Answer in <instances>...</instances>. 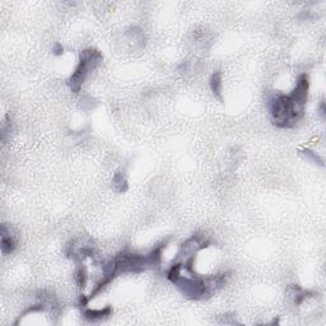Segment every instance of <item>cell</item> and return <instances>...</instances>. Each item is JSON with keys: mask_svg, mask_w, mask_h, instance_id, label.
<instances>
[{"mask_svg": "<svg viewBox=\"0 0 326 326\" xmlns=\"http://www.w3.org/2000/svg\"><path fill=\"white\" fill-rule=\"evenodd\" d=\"M320 111H321V115L325 116V102L321 101V105H320Z\"/></svg>", "mask_w": 326, "mask_h": 326, "instance_id": "5bb4252c", "label": "cell"}, {"mask_svg": "<svg viewBox=\"0 0 326 326\" xmlns=\"http://www.w3.org/2000/svg\"><path fill=\"white\" fill-rule=\"evenodd\" d=\"M273 124L280 129H291L302 119L303 106L295 103L289 96L274 95L269 98Z\"/></svg>", "mask_w": 326, "mask_h": 326, "instance_id": "6da1fadb", "label": "cell"}, {"mask_svg": "<svg viewBox=\"0 0 326 326\" xmlns=\"http://www.w3.org/2000/svg\"><path fill=\"white\" fill-rule=\"evenodd\" d=\"M17 247V242L14 240V237L8 232L7 226L1 224V252L4 255L12 254Z\"/></svg>", "mask_w": 326, "mask_h": 326, "instance_id": "5b68a950", "label": "cell"}, {"mask_svg": "<svg viewBox=\"0 0 326 326\" xmlns=\"http://www.w3.org/2000/svg\"><path fill=\"white\" fill-rule=\"evenodd\" d=\"M112 315V307L111 306H106L105 309L99 310H84L83 311V316L85 320L88 321H97V320H102L105 317H109Z\"/></svg>", "mask_w": 326, "mask_h": 326, "instance_id": "52a82bcc", "label": "cell"}, {"mask_svg": "<svg viewBox=\"0 0 326 326\" xmlns=\"http://www.w3.org/2000/svg\"><path fill=\"white\" fill-rule=\"evenodd\" d=\"M115 262L117 274H128V273H142L144 272L148 266L146 256L134 252H120L112 259Z\"/></svg>", "mask_w": 326, "mask_h": 326, "instance_id": "3957f363", "label": "cell"}, {"mask_svg": "<svg viewBox=\"0 0 326 326\" xmlns=\"http://www.w3.org/2000/svg\"><path fill=\"white\" fill-rule=\"evenodd\" d=\"M112 186L115 187L117 193H125L128 190V180L122 172H116L112 179Z\"/></svg>", "mask_w": 326, "mask_h": 326, "instance_id": "9c48e42d", "label": "cell"}, {"mask_svg": "<svg viewBox=\"0 0 326 326\" xmlns=\"http://www.w3.org/2000/svg\"><path fill=\"white\" fill-rule=\"evenodd\" d=\"M166 244L167 241H164L163 244H160L158 246L153 248L149 254L147 255L146 258L149 268H158L160 266L161 262H162V252L164 250V247H166Z\"/></svg>", "mask_w": 326, "mask_h": 326, "instance_id": "8992f818", "label": "cell"}, {"mask_svg": "<svg viewBox=\"0 0 326 326\" xmlns=\"http://www.w3.org/2000/svg\"><path fill=\"white\" fill-rule=\"evenodd\" d=\"M211 89L213 92L214 97H217L219 101H223V97H222V73L219 70L214 71L211 77Z\"/></svg>", "mask_w": 326, "mask_h": 326, "instance_id": "ba28073f", "label": "cell"}, {"mask_svg": "<svg viewBox=\"0 0 326 326\" xmlns=\"http://www.w3.org/2000/svg\"><path fill=\"white\" fill-rule=\"evenodd\" d=\"M87 280H88V273H87V269L82 262L78 264V268L75 270V282L78 284V287L81 288H84L85 284H87Z\"/></svg>", "mask_w": 326, "mask_h": 326, "instance_id": "30bf717a", "label": "cell"}, {"mask_svg": "<svg viewBox=\"0 0 326 326\" xmlns=\"http://www.w3.org/2000/svg\"><path fill=\"white\" fill-rule=\"evenodd\" d=\"M52 52H54V55H56V56H60V55L64 54V48H63L60 44H55L54 49H52Z\"/></svg>", "mask_w": 326, "mask_h": 326, "instance_id": "4fadbf2b", "label": "cell"}, {"mask_svg": "<svg viewBox=\"0 0 326 326\" xmlns=\"http://www.w3.org/2000/svg\"><path fill=\"white\" fill-rule=\"evenodd\" d=\"M102 60H103V56L96 49H87V50L82 51L81 55H79L78 65H77L74 73L70 75V78L68 81L71 92L78 93L81 91L82 85L89 75V73L95 70L96 68H98Z\"/></svg>", "mask_w": 326, "mask_h": 326, "instance_id": "7a4b0ae2", "label": "cell"}, {"mask_svg": "<svg viewBox=\"0 0 326 326\" xmlns=\"http://www.w3.org/2000/svg\"><path fill=\"white\" fill-rule=\"evenodd\" d=\"M309 89H310V82L309 75L301 74L295 82V87L292 91V93L289 95V97L298 105L305 107L307 98H309Z\"/></svg>", "mask_w": 326, "mask_h": 326, "instance_id": "277c9868", "label": "cell"}, {"mask_svg": "<svg viewBox=\"0 0 326 326\" xmlns=\"http://www.w3.org/2000/svg\"><path fill=\"white\" fill-rule=\"evenodd\" d=\"M10 132H12V121H10L9 116H7L1 122V140L4 143L7 142V136L10 135Z\"/></svg>", "mask_w": 326, "mask_h": 326, "instance_id": "7c38bea8", "label": "cell"}, {"mask_svg": "<svg viewBox=\"0 0 326 326\" xmlns=\"http://www.w3.org/2000/svg\"><path fill=\"white\" fill-rule=\"evenodd\" d=\"M299 153H301V156H303L307 161H311L312 163H316V164H320V166H324V162L323 160L320 158L316 153H313L312 150L310 149H302L299 150Z\"/></svg>", "mask_w": 326, "mask_h": 326, "instance_id": "8fae6325", "label": "cell"}]
</instances>
